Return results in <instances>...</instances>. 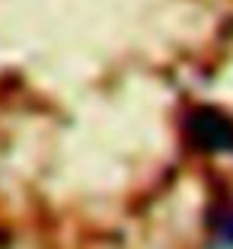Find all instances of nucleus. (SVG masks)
I'll use <instances>...</instances> for the list:
<instances>
[{
  "label": "nucleus",
  "mask_w": 233,
  "mask_h": 249,
  "mask_svg": "<svg viewBox=\"0 0 233 249\" xmlns=\"http://www.w3.org/2000/svg\"><path fill=\"white\" fill-rule=\"evenodd\" d=\"M189 138L204 150H230L233 147V122L217 109H198L189 118Z\"/></svg>",
  "instance_id": "1"
},
{
  "label": "nucleus",
  "mask_w": 233,
  "mask_h": 249,
  "mask_svg": "<svg viewBox=\"0 0 233 249\" xmlns=\"http://www.w3.org/2000/svg\"><path fill=\"white\" fill-rule=\"evenodd\" d=\"M217 243L227 246V249H233V214H227L224 224L217 227Z\"/></svg>",
  "instance_id": "2"
}]
</instances>
